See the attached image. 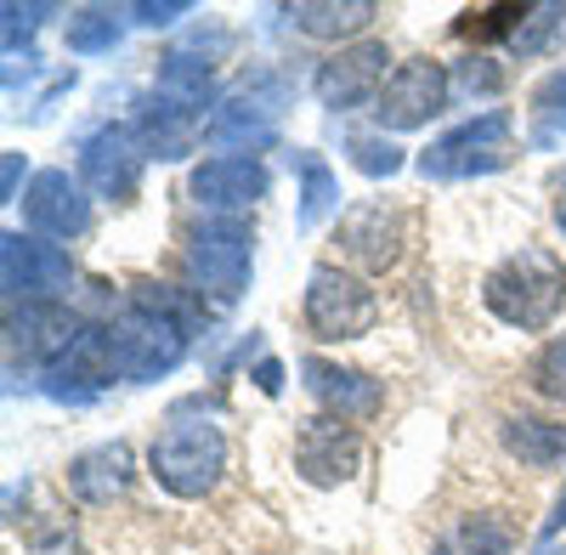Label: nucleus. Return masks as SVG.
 I'll use <instances>...</instances> for the list:
<instances>
[{
  "mask_svg": "<svg viewBox=\"0 0 566 555\" xmlns=\"http://www.w3.org/2000/svg\"><path fill=\"white\" fill-rule=\"evenodd\" d=\"M216 69L193 52H170L154 91L142 97L136 108V136H142V154L159 159V165H176L187 159L205 130H210V114H216Z\"/></svg>",
  "mask_w": 566,
  "mask_h": 555,
  "instance_id": "f257e3e1",
  "label": "nucleus"
},
{
  "mask_svg": "<svg viewBox=\"0 0 566 555\" xmlns=\"http://www.w3.org/2000/svg\"><path fill=\"white\" fill-rule=\"evenodd\" d=\"M482 301H488V312L499 323H510V329H522V335H538V329H549V323L560 317V306H566V266H560L555 250L527 244V250L504 255L488 272Z\"/></svg>",
  "mask_w": 566,
  "mask_h": 555,
  "instance_id": "f03ea898",
  "label": "nucleus"
},
{
  "mask_svg": "<svg viewBox=\"0 0 566 555\" xmlns=\"http://www.w3.org/2000/svg\"><path fill=\"white\" fill-rule=\"evenodd\" d=\"M255 272V233L244 216H205L187 227V278L216 306H232L250 290Z\"/></svg>",
  "mask_w": 566,
  "mask_h": 555,
  "instance_id": "7ed1b4c3",
  "label": "nucleus"
},
{
  "mask_svg": "<svg viewBox=\"0 0 566 555\" xmlns=\"http://www.w3.org/2000/svg\"><path fill=\"white\" fill-rule=\"evenodd\" d=\"M290 80H283L277 69H255V74H244L239 85L221 97V108L210 114V130H205V143L210 148H221V154H261V148H272L277 143V119H283V108H290Z\"/></svg>",
  "mask_w": 566,
  "mask_h": 555,
  "instance_id": "20e7f679",
  "label": "nucleus"
},
{
  "mask_svg": "<svg viewBox=\"0 0 566 555\" xmlns=\"http://www.w3.org/2000/svg\"><path fill=\"white\" fill-rule=\"evenodd\" d=\"M148 471L165 493L176 499H205L216 493L221 471H227V437L216 420H187V413H176V420L154 437L148 448Z\"/></svg>",
  "mask_w": 566,
  "mask_h": 555,
  "instance_id": "39448f33",
  "label": "nucleus"
},
{
  "mask_svg": "<svg viewBox=\"0 0 566 555\" xmlns=\"http://www.w3.org/2000/svg\"><path fill=\"white\" fill-rule=\"evenodd\" d=\"M515 159V119L504 108H488L476 119H464L442 130L431 148L413 159L424 181H470V176H493Z\"/></svg>",
  "mask_w": 566,
  "mask_h": 555,
  "instance_id": "423d86ee",
  "label": "nucleus"
},
{
  "mask_svg": "<svg viewBox=\"0 0 566 555\" xmlns=\"http://www.w3.org/2000/svg\"><path fill=\"white\" fill-rule=\"evenodd\" d=\"M114 380H119V352H114L108 323H80V335L40 368V391L52 402H69V408L97 402Z\"/></svg>",
  "mask_w": 566,
  "mask_h": 555,
  "instance_id": "0eeeda50",
  "label": "nucleus"
},
{
  "mask_svg": "<svg viewBox=\"0 0 566 555\" xmlns=\"http://www.w3.org/2000/svg\"><path fill=\"white\" fill-rule=\"evenodd\" d=\"M0 284H7V306H63L74 261L63 244L40 233H7L0 239Z\"/></svg>",
  "mask_w": 566,
  "mask_h": 555,
  "instance_id": "6e6552de",
  "label": "nucleus"
},
{
  "mask_svg": "<svg viewBox=\"0 0 566 555\" xmlns=\"http://www.w3.org/2000/svg\"><path fill=\"white\" fill-rule=\"evenodd\" d=\"M114 352H119V380H130V386H154V380H165L170 368L187 357V335L181 323H170V317H159V312H148V306H125L114 323Z\"/></svg>",
  "mask_w": 566,
  "mask_h": 555,
  "instance_id": "1a4fd4ad",
  "label": "nucleus"
},
{
  "mask_svg": "<svg viewBox=\"0 0 566 555\" xmlns=\"http://www.w3.org/2000/svg\"><path fill=\"white\" fill-rule=\"evenodd\" d=\"M380 317V301L346 266H312L306 278V329L317 341H363Z\"/></svg>",
  "mask_w": 566,
  "mask_h": 555,
  "instance_id": "9d476101",
  "label": "nucleus"
},
{
  "mask_svg": "<svg viewBox=\"0 0 566 555\" xmlns=\"http://www.w3.org/2000/svg\"><path fill=\"white\" fill-rule=\"evenodd\" d=\"M453 97V74L431 57H408L391 69L386 91H380V103H374V125L380 130H419V125H431Z\"/></svg>",
  "mask_w": 566,
  "mask_h": 555,
  "instance_id": "9b49d317",
  "label": "nucleus"
},
{
  "mask_svg": "<svg viewBox=\"0 0 566 555\" xmlns=\"http://www.w3.org/2000/svg\"><path fill=\"white\" fill-rule=\"evenodd\" d=\"M386 63H391V52H386V40H357V45H346V52H335V57H323L317 63V74H312V91H317V103L328 108V114H352V108H374L380 103V91H386Z\"/></svg>",
  "mask_w": 566,
  "mask_h": 555,
  "instance_id": "f8f14e48",
  "label": "nucleus"
},
{
  "mask_svg": "<svg viewBox=\"0 0 566 555\" xmlns=\"http://www.w3.org/2000/svg\"><path fill=\"white\" fill-rule=\"evenodd\" d=\"M142 165H148V154H142L136 125H97L80 143V181L103 199L125 205L142 188Z\"/></svg>",
  "mask_w": 566,
  "mask_h": 555,
  "instance_id": "ddd939ff",
  "label": "nucleus"
},
{
  "mask_svg": "<svg viewBox=\"0 0 566 555\" xmlns=\"http://www.w3.org/2000/svg\"><path fill=\"white\" fill-rule=\"evenodd\" d=\"M335 244L363 266V272H391L402 261V244H408V216L391 205V199H363L340 216L335 227Z\"/></svg>",
  "mask_w": 566,
  "mask_h": 555,
  "instance_id": "4468645a",
  "label": "nucleus"
},
{
  "mask_svg": "<svg viewBox=\"0 0 566 555\" xmlns=\"http://www.w3.org/2000/svg\"><path fill=\"white\" fill-rule=\"evenodd\" d=\"M23 221H29V233L69 244L91 227V188L69 170H40L23 193Z\"/></svg>",
  "mask_w": 566,
  "mask_h": 555,
  "instance_id": "2eb2a0df",
  "label": "nucleus"
},
{
  "mask_svg": "<svg viewBox=\"0 0 566 555\" xmlns=\"http://www.w3.org/2000/svg\"><path fill=\"white\" fill-rule=\"evenodd\" d=\"M266 188H272V176L250 154H216L187 176V199H193L199 210H210V216H239L255 199H266Z\"/></svg>",
  "mask_w": 566,
  "mask_h": 555,
  "instance_id": "dca6fc26",
  "label": "nucleus"
},
{
  "mask_svg": "<svg viewBox=\"0 0 566 555\" xmlns=\"http://www.w3.org/2000/svg\"><path fill=\"white\" fill-rule=\"evenodd\" d=\"M363 465V442L346 420L323 413V420H306L301 437H295V471L312 482V488H340L352 482Z\"/></svg>",
  "mask_w": 566,
  "mask_h": 555,
  "instance_id": "f3484780",
  "label": "nucleus"
},
{
  "mask_svg": "<svg viewBox=\"0 0 566 555\" xmlns=\"http://www.w3.org/2000/svg\"><path fill=\"white\" fill-rule=\"evenodd\" d=\"M301 375H306V391L335 413V420H368V413H380V402H386V386L374 375H363V368H346V363L301 357Z\"/></svg>",
  "mask_w": 566,
  "mask_h": 555,
  "instance_id": "a211bd4d",
  "label": "nucleus"
},
{
  "mask_svg": "<svg viewBox=\"0 0 566 555\" xmlns=\"http://www.w3.org/2000/svg\"><path fill=\"white\" fill-rule=\"evenodd\" d=\"M130 477H136L130 442H97V448H85L74 465H69V488L85 504H114L130 488Z\"/></svg>",
  "mask_w": 566,
  "mask_h": 555,
  "instance_id": "6ab92c4d",
  "label": "nucleus"
},
{
  "mask_svg": "<svg viewBox=\"0 0 566 555\" xmlns=\"http://www.w3.org/2000/svg\"><path fill=\"white\" fill-rule=\"evenodd\" d=\"M504 448L533 471L566 465V420H544V413H510L504 420Z\"/></svg>",
  "mask_w": 566,
  "mask_h": 555,
  "instance_id": "aec40b11",
  "label": "nucleus"
},
{
  "mask_svg": "<svg viewBox=\"0 0 566 555\" xmlns=\"http://www.w3.org/2000/svg\"><path fill=\"white\" fill-rule=\"evenodd\" d=\"M374 18H380V7L374 0H301V7H290V23L312 40H346V34H363Z\"/></svg>",
  "mask_w": 566,
  "mask_h": 555,
  "instance_id": "412c9836",
  "label": "nucleus"
},
{
  "mask_svg": "<svg viewBox=\"0 0 566 555\" xmlns=\"http://www.w3.org/2000/svg\"><path fill=\"white\" fill-rule=\"evenodd\" d=\"M527 148L555 154L566 148V69H549L533 85V108H527Z\"/></svg>",
  "mask_w": 566,
  "mask_h": 555,
  "instance_id": "4be33fe9",
  "label": "nucleus"
},
{
  "mask_svg": "<svg viewBox=\"0 0 566 555\" xmlns=\"http://www.w3.org/2000/svg\"><path fill=\"white\" fill-rule=\"evenodd\" d=\"M290 165H295V176H301V233H312V227H323L328 216L340 210V176L328 170L317 154H306V148H295L290 154Z\"/></svg>",
  "mask_w": 566,
  "mask_h": 555,
  "instance_id": "5701e85b",
  "label": "nucleus"
},
{
  "mask_svg": "<svg viewBox=\"0 0 566 555\" xmlns=\"http://www.w3.org/2000/svg\"><path fill=\"white\" fill-rule=\"evenodd\" d=\"M119 18H125V12H114V7H80V12H69V23H63L69 52H74V57H103V52H114L119 34H125Z\"/></svg>",
  "mask_w": 566,
  "mask_h": 555,
  "instance_id": "b1692460",
  "label": "nucleus"
},
{
  "mask_svg": "<svg viewBox=\"0 0 566 555\" xmlns=\"http://www.w3.org/2000/svg\"><path fill=\"white\" fill-rule=\"evenodd\" d=\"M510 527L499 516H464L453 533H442L437 555H510Z\"/></svg>",
  "mask_w": 566,
  "mask_h": 555,
  "instance_id": "393cba45",
  "label": "nucleus"
},
{
  "mask_svg": "<svg viewBox=\"0 0 566 555\" xmlns=\"http://www.w3.org/2000/svg\"><path fill=\"white\" fill-rule=\"evenodd\" d=\"M555 34H566V7H538V12L522 18V29L510 34V52L515 57H538V52L555 45Z\"/></svg>",
  "mask_w": 566,
  "mask_h": 555,
  "instance_id": "a878e982",
  "label": "nucleus"
},
{
  "mask_svg": "<svg viewBox=\"0 0 566 555\" xmlns=\"http://www.w3.org/2000/svg\"><path fill=\"white\" fill-rule=\"evenodd\" d=\"M346 154H352V165L363 170V176H374V181H380V176H397L408 159H402V148L391 143V136L380 130V136H346Z\"/></svg>",
  "mask_w": 566,
  "mask_h": 555,
  "instance_id": "bb28decb",
  "label": "nucleus"
},
{
  "mask_svg": "<svg viewBox=\"0 0 566 555\" xmlns=\"http://www.w3.org/2000/svg\"><path fill=\"white\" fill-rule=\"evenodd\" d=\"M533 391L549 402H566V335H555L538 357H533Z\"/></svg>",
  "mask_w": 566,
  "mask_h": 555,
  "instance_id": "cd10ccee",
  "label": "nucleus"
},
{
  "mask_svg": "<svg viewBox=\"0 0 566 555\" xmlns=\"http://www.w3.org/2000/svg\"><path fill=\"white\" fill-rule=\"evenodd\" d=\"M459 91H464V97H499V91H504V69L493 57H464L459 63Z\"/></svg>",
  "mask_w": 566,
  "mask_h": 555,
  "instance_id": "c85d7f7f",
  "label": "nucleus"
},
{
  "mask_svg": "<svg viewBox=\"0 0 566 555\" xmlns=\"http://www.w3.org/2000/svg\"><path fill=\"white\" fill-rule=\"evenodd\" d=\"M0 18H7V52L18 57V45H29V40H34V29H40L45 18H52V7H18V0H12V7L0 12Z\"/></svg>",
  "mask_w": 566,
  "mask_h": 555,
  "instance_id": "c756f323",
  "label": "nucleus"
},
{
  "mask_svg": "<svg viewBox=\"0 0 566 555\" xmlns=\"http://www.w3.org/2000/svg\"><path fill=\"white\" fill-rule=\"evenodd\" d=\"M187 12H193L187 0H159V7H154V0H142V7H130L125 18H130V23H142V29H170V23H181Z\"/></svg>",
  "mask_w": 566,
  "mask_h": 555,
  "instance_id": "7c9ffc66",
  "label": "nucleus"
},
{
  "mask_svg": "<svg viewBox=\"0 0 566 555\" xmlns=\"http://www.w3.org/2000/svg\"><path fill=\"white\" fill-rule=\"evenodd\" d=\"M18 181H23V154H7V159H0V205H23Z\"/></svg>",
  "mask_w": 566,
  "mask_h": 555,
  "instance_id": "2f4dec72",
  "label": "nucleus"
},
{
  "mask_svg": "<svg viewBox=\"0 0 566 555\" xmlns=\"http://www.w3.org/2000/svg\"><path fill=\"white\" fill-rule=\"evenodd\" d=\"M255 386H261L266 397H277V391H283V363L261 357V363H255Z\"/></svg>",
  "mask_w": 566,
  "mask_h": 555,
  "instance_id": "473e14b6",
  "label": "nucleus"
},
{
  "mask_svg": "<svg viewBox=\"0 0 566 555\" xmlns=\"http://www.w3.org/2000/svg\"><path fill=\"white\" fill-rule=\"evenodd\" d=\"M566 527V488H560V499H555V511H549V522H544V538H555Z\"/></svg>",
  "mask_w": 566,
  "mask_h": 555,
  "instance_id": "72a5a7b5",
  "label": "nucleus"
},
{
  "mask_svg": "<svg viewBox=\"0 0 566 555\" xmlns=\"http://www.w3.org/2000/svg\"><path fill=\"white\" fill-rule=\"evenodd\" d=\"M555 227H560V233H566V193L555 199Z\"/></svg>",
  "mask_w": 566,
  "mask_h": 555,
  "instance_id": "f704fd0d",
  "label": "nucleus"
},
{
  "mask_svg": "<svg viewBox=\"0 0 566 555\" xmlns=\"http://www.w3.org/2000/svg\"><path fill=\"white\" fill-rule=\"evenodd\" d=\"M538 555H566V549H538Z\"/></svg>",
  "mask_w": 566,
  "mask_h": 555,
  "instance_id": "c9c22d12",
  "label": "nucleus"
}]
</instances>
